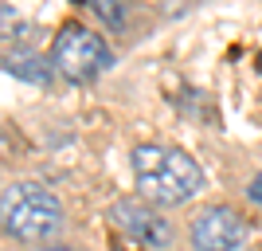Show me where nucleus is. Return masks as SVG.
<instances>
[{
    "label": "nucleus",
    "instance_id": "f257e3e1",
    "mask_svg": "<svg viewBox=\"0 0 262 251\" xmlns=\"http://www.w3.org/2000/svg\"><path fill=\"white\" fill-rule=\"evenodd\" d=\"M133 181L149 204H188L204 192V169L180 145L145 142L133 149Z\"/></svg>",
    "mask_w": 262,
    "mask_h": 251
},
{
    "label": "nucleus",
    "instance_id": "f03ea898",
    "mask_svg": "<svg viewBox=\"0 0 262 251\" xmlns=\"http://www.w3.org/2000/svg\"><path fill=\"white\" fill-rule=\"evenodd\" d=\"M0 228L20 243H47L63 231V204L39 181H16L0 192Z\"/></svg>",
    "mask_w": 262,
    "mask_h": 251
},
{
    "label": "nucleus",
    "instance_id": "7ed1b4c3",
    "mask_svg": "<svg viewBox=\"0 0 262 251\" xmlns=\"http://www.w3.org/2000/svg\"><path fill=\"white\" fill-rule=\"evenodd\" d=\"M114 63V51L98 32H90L82 24H63V32L55 35L51 47V67L67 83H90Z\"/></svg>",
    "mask_w": 262,
    "mask_h": 251
},
{
    "label": "nucleus",
    "instance_id": "20e7f679",
    "mask_svg": "<svg viewBox=\"0 0 262 251\" xmlns=\"http://www.w3.org/2000/svg\"><path fill=\"white\" fill-rule=\"evenodd\" d=\"M110 224H114L125 240L141 243V247H168V243H172V224H168L149 200H141V197L114 200V208H110Z\"/></svg>",
    "mask_w": 262,
    "mask_h": 251
},
{
    "label": "nucleus",
    "instance_id": "39448f33",
    "mask_svg": "<svg viewBox=\"0 0 262 251\" xmlns=\"http://www.w3.org/2000/svg\"><path fill=\"white\" fill-rule=\"evenodd\" d=\"M192 251H239L247 243V220L227 204L204 208L188 228Z\"/></svg>",
    "mask_w": 262,
    "mask_h": 251
},
{
    "label": "nucleus",
    "instance_id": "423d86ee",
    "mask_svg": "<svg viewBox=\"0 0 262 251\" xmlns=\"http://www.w3.org/2000/svg\"><path fill=\"white\" fill-rule=\"evenodd\" d=\"M86 8L94 12L102 24H110V28H121V24H125V8H121V4H110V0H90Z\"/></svg>",
    "mask_w": 262,
    "mask_h": 251
},
{
    "label": "nucleus",
    "instance_id": "0eeeda50",
    "mask_svg": "<svg viewBox=\"0 0 262 251\" xmlns=\"http://www.w3.org/2000/svg\"><path fill=\"white\" fill-rule=\"evenodd\" d=\"M247 192H251V200H254V204H262V173L251 181V188H247Z\"/></svg>",
    "mask_w": 262,
    "mask_h": 251
},
{
    "label": "nucleus",
    "instance_id": "6e6552de",
    "mask_svg": "<svg viewBox=\"0 0 262 251\" xmlns=\"http://www.w3.org/2000/svg\"><path fill=\"white\" fill-rule=\"evenodd\" d=\"M28 251H75V247H59V243H39V247H28Z\"/></svg>",
    "mask_w": 262,
    "mask_h": 251
}]
</instances>
